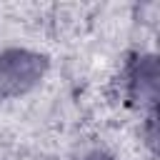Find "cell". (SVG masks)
Wrapping results in <instances>:
<instances>
[{"label":"cell","mask_w":160,"mask_h":160,"mask_svg":"<svg viewBox=\"0 0 160 160\" xmlns=\"http://www.w3.org/2000/svg\"><path fill=\"white\" fill-rule=\"evenodd\" d=\"M42 70L40 58L12 50L0 58V92H20L38 80Z\"/></svg>","instance_id":"6da1fadb"},{"label":"cell","mask_w":160,"mask_h":160,"mask_svg":"<svg viewBox=\"0 0 160 160\" xmlns=\"http://www.w3.org/2000/svg\"><path fill=\"white\" fill-rule=\"evenodd\" d=\"M85 160H110V158H105V155H100V152H95V155H90V158H85Z\"/></svg>","instance_id":"7a4b0ae2"}]
</instances>
